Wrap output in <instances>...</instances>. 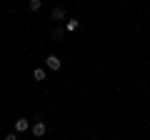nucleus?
<instances>
[{
  "mask_svg": "<svg viewBox=\"0 0 150 140\" xmlns=\"http://www.w3.org/2000/svg\"><path fill=\"white\" fill-rule=\"evenodd\" d=\"M45 65H48L50 70H60V65H63V63H60L58 55H48V58H45Z\"/></svg>",
  "mask_w": 150,
  "mask_h": 140,
  "instance_id": "f257e3e1",
  "label": "nucleus"
},
{
  "mask_svg": "<svg viewBox=\"0 0 150 140\" xmlns=\"http://www.w3.org/2000/svg\"><path fill=\"white\" fill-rule=\"evenodd\" d=\"M33 135H35V138H43L45 135V120H38V123L33 125Z\"/></svg>",
  "mask_w": 150,
  "mask_h": 140,
  "instance_id": "f03ea898",
  "label": "nucleus"
},
{
  "mask_svg": "<svg viewBox=\"0 0 150 140\" xmlns=\"http://www.w3.org/2000/svg\"><path fill=\"white\" fill-rule=\"evenodd\" d=\"M28 128H30V123H28L25 118H20V120H15V133H25Z\"/></svg>",
  "mask_w": 150,
  "mask_h": 140,
  "instance_id": "7ed1b4c3",
  "label": "nucleus"
},
{
  "mask_svg": "<svg viewBox=\"0 0 150 140\" xmlns=\"http://www.w3.org/2000/svg\"><path fill=\"white\" fill-rule=\"evenodd\" d=\"M50 18H53V20H63L65 18V8H53V10H50Z\"/></svg>",
  "mask_w": 150,
  "mask_h": 140,
  "instance_id": "20e7f679",
  "label": "nucleus"
},
{
  "mask_svg": "<svg viewBox=\"0 0 150 140\" xmlns=\"http://www.w3.org/2000/svg\"><path fill=\"white\" fill-rule=\"evenodd\" d=\"M28 8H30L33 13H38L40 8H43V0H30V3H28Z\"/></svg>",
  "mask_w": 150,
  "mask_h": 140,
  "instance_id": "39448f33",
  "label": "nucleus"
},
{
  "mask_svg": "<svg viewBox=\"0 0 150 140\" xmlns=\"http://www.w3.org/2000/svg\"><path fill=\"white\" fill-rule=\"evenodd\" d=\"M33 78H35L38 83H40V80H45V70H43V68H35V70H33Z\"/></svg>",
  "mask_w": 150,
  "mask_h": 140,
  "instance_id": "423d86ee",
  "label": "nucleus"
},
{
  "mask_svg": "<svg viewBox=\"0 0 150 140\" xmlns=\"http://www.w3.org/2000/svg\"><path fill=\"white\" fill-rule=\"evenodd\" d=\"M5 140H18V135H15V133H8V135H5Z\"/></svg>",
  "mask_w": 150,
  "mask_h": 140,
  "instance_id": "0eeeda50",
  "label": "nucleus"
}]
</instances>
